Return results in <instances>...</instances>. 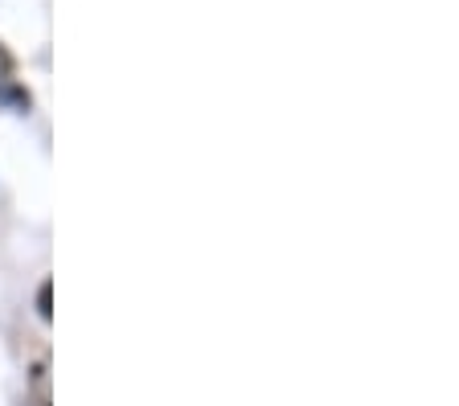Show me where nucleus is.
Returning a JSON list of instances; mask_svg holds the SVG:
<instances>
[{
  "mask_svg": "<svg viewBox=\"0 0 459 406\" xmlns=\"http://www.w3.org/2000/svg\"><path fill=\"white\" fill-rule=\"evenodd\" d=\"M13 74V58L4 54V46H0V78H9Z\"/></svg>",
  "mask_w": 459,
  "mask_h": 406,
  "instance_id": "nucleus-2",
  "label": "nucleus"
},
{
  "mask_svg": "<svg viewBox=\"0 0 459 406\" xmlns=\"http://www.w3.org/2000/svg\"><path fill=\"white\" fill-rule=\"evenodd\" d=\"M38 312H41V320H49V283H41V291H38Z\"/></svg>",
  "mask_w": 459,
  "mask_h": 406,
  "instance_id": "nucleus-1",
  "label": "nucleus"
}]
</instances>
